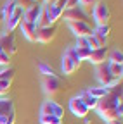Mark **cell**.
<instances>
[{"label": "cell", "mask_w": 123, "mask_h": 124, "mask_svg": "<svg viewBox=\"0 0 123 124\" xmlns=\"http://www.w3.org/2000/svg\"><path fill=\"white\" fill-rule=\"evenodd\" d=\"M120 105H121V90H118V86H113V88H109L106 97L97 100L95 110L106 122H111V121L121 119V116L118 114Z\"/></svg>", "instance_id": "6da1fadb"}, {"label": "cell", "mask_w": 123, "mask_h": 124, "mask_svg": "<svg viewBox=\"0 0 123 124\" xmlns=\"http://www.w3.org/2000/svg\"><path fill=\"white\" fill-rule=\"evenodd\" d=\"M95 78H97V81L101 83V86H104L107 90L113 88V86H120V83H121V79H118V78H114L111 74V71H109V67H107L106 62L95 67Z\"/></svg>", "instance_id": "7a4b0ae2"}, {"label": "cell", "mask_w": 123, "mask_h": 124, "mask_svg": "<svg viewBox=\"0 0 123 124\" xmlns=\"http://www.w3.org/2000/svg\"><path fill=\"white\" fill-rule=\"evenodd\" d=\"M61 67H63V72H64L66 76H71V74H75L76 71H78V67H80V59H78V55H76L75 46H69V48L64 52Z\"/></svg>", "instance_id": "3957f363"}, {"label": "cell", "mask_w": 123, "mask_h": 124, "mask_svg": "<svg viewBox=\"0 0 123 124\" xmlns=\"http://www.w3.org/2000/svg\"><path fill=\"white\" fill-rule=\"evenodd\" d=\"M42 86H43V91L47 93V95L54 97L63 90V79H61L59 76H43Z\"/></svg>", "instance_id": "277c9868"}, {"label": "cell", "mask_w": 123, "mask_h": 124, "mask_svg": "<svg viewBox=\"0 0 123 124\" xmlns=\"http://www.w3.org/2000/svg\"><path fill=\"white\" fill-rule=\"evenodd\" d=\"M92 16H94V21L97 23V26H102V24H109L111 12H109V7L106 5V2H97V4L94 5Z\"/></svg>", "instance_id": "5b68a950"}, {"label": "cell", "mask_w": 123, "mask_h": 124, "mask_svg": "<svg viewBox=\"0 0 123 124\" xmlns=\"http://www.w3.org/2000/svg\"><path fill=\"white\" fill-rule=\"evenodd\" d=\"M63 17L66 23H88V14L80 5L75 9H64Z\"/></svg>", "instance_id": "8992f818"}, {"label": "cell", "mask_w": 123, "mask_h": 124, "mask_svg": "<svg viewBox=\"0 0 123 124\" xmlns=\"http://www.w3.org/2000/svg\"><path fill=\"white\" fill-rule=\"evenodd\" d=\"M40 116H54V117H59L61 121H63V117H64V108L61 107L57 102H54V100H47V102L42 103Z\"/></svg>", "instance_id": "52a82bcc"}, {"label": "cell", "mask_w": 123, "mask_h": 124, "mask_svg": "<svg viewBox=\"0 0 123 124\" xmlns=\"http://www.w3.org/2000/svg\"><path fill=\"white\" fill-rule=\"evenodd\" d=\"M9 117H16V105L10 98L0 97V124L5 122Z\"/></svg>", "instance_id": "ba28073f"}, {"label": "cell", "mask_w": 123, "mask_h": 124, "mask_svg": "<svg viewBox=\"0 0 123 124\" xmlns=\"http://www.w3.org/2000/svg\"><path fill=\"white\" fill-rule=\"evenodd\" d=\"M0 48L9 55H14L18 52V43H16L14 33H5V35L0 36Z\"/></svg>", "instance_id": "9c48e42d"}, {"label": "cell", "mask_w": 123, "mask_h": 124, "mask_svg": "<svg viewBox=\"0 0 123 124\" xmlns=\"http://www.w3.org/2000/svg\"><path fill=\"white\" fill-rule=\"evenodd\" d=\"M68 26L76 38H87L90 35H94V29L88 23H68Z\"/></svg>", "instance_id": "30bf717a"}, {"label": "cell", "mask_w": 123, "mask_h": 124, "mask_svg": "<svg viewBox=\"0 0 123 124\" xmlns=\"http://www.w3.org/2000/svg\"><path fill=\"white\" fill-rule=\"evenodd\" d=\"M69 110L73 112V116H76V117H87L88 116V107L83 103V100L76 95V97H73L71 100H69Z\"/></svg>", "instance_id": "8fae6325"}, {"label": "cell", "mask_w": 123, "mask_h": 124, "mask_svg": "<svg viewBox=\"0 0 123 124\" xmlns=\"http://www.w3.org/2000/svg\"><path fill=\"white\" fill-rule=\"evenodd\" d=\"M56 35H57L56 24L38 28V31H37V41H40V43H50V41L56 38Z\"/></svg>", "instance_id": "7c38bea8"}, {"label": "cell", "mask_w": 123, "mask_h": 124, "mask_svg": "<svg viewBox=\"0 0 123 124\" xmlns=\"http://www.w3.org/2000/svg\"><path fill=\"white\" fill-rule=\"evenodd\" d=\"M107 55H109V50H107V46H101L97 50H92L90 52V57H88V62L94 66H101L107 60Z\"/></svg>", "instance_id": "4fadbf2b"}, {"label": "cell", "mask_w": 123, "mask_h": 124, "mask_svg": "<svg viewBox=\"0 0 123 124\" xmlns=\"http://www.w3.org/2000/svg\"><path fill=\"white\" fill-rule=\"evenodd\" d=\"M21 21H23V9H21V7H16V9H14V12H12V16L9 17V21L5 23L7 33H14V29L19 28Z\"/></svg>", "instance_id": "5bb4252c"}, {"label": "cell", "mask_w": 123, "mask_h": 124, "mask_svg": "<svg viewBox=\"0 0 123 124\" xmlns=\"http://www.w3.org/2000/svg\"><path fill=\"white\" fill-rule=\"evenodd\" d=\"M43 9H45V12H47V16H49V23L50 24H56L59 19H63V12H64V9H61V7H57L56 4H43L42 5Z\"/></svg>", "instance_id": "9a60e30c"}, {"label": "cell", "mask_w": 123, "mask_h": 124, "mask_svg": "<svg viewBox=\"0 0 123 124\" xmlns=\"http://www.w3.org/2000/svg\"><path fill=\"white\" fill-rule=\"evenodd\" d=\"M19 28H21V33H23V36H24L26 40H29V41H37V31H38V28H37L35 23L21 21Z\"/></svg>", "instance_id": "2e32d148"}, {"label": "cell", "mask_w": 123, "mask_h": 124, "mask_svg": "<svg viewBox=\"0 0 123 124\" xmlns=\"http://www.w3.org/2000/svg\"><path fill=\"white\" fill-rule=\"evenodd\" d=\"M40 10H42V5L33 4L31 7H28L26 10H23V21H28V23H37L38 16H40Z\"/></svg>", "instance_id": "e0dca14e"}, {"label": "cell", "mask_w": 123, "mask_h": 124, "mask_svg": "<svg viewBox=\"0 0 123 124\" xmlns=\"http://www.w3.org/2000/svg\"><path fill=\"white\" fill-rule=\"evenodd\" d=\"M85 40H87V46H88L90 50H97V48H101V46H106V40L104 38H99L97 35H90Z\"/></svg>", "instance_id": "ac0fdd59"}, {"label": "cell", "mask_w": 123, "mask_h": 124, "mask_svg": "<svg viewBox=\"0 0 123 124\" xmlns=\"http://www.w3.org/2000/svg\"><path fill=\"white\" fill-rule=\"evenodd\" d=\"M107 91H109V90L104 88V86H92V88L87 90L88 95H90V97H94V98H97V100L102 98V97H106V95H107Z\"/></svg>", "instance_id": "d6986e66"}, {"label": "cell", "mask_w": 123, "mask_h": 124, "mask_svg": "<svg viewBox=\"0 0 123 124\" xmlns=\"http://www.w3.org/2000/svg\"><path fill=\"white\" fill-rule=\"evenodd\" d=\"M82 100H83V103L88 107V110H92V108H95L97 107V98H94V97H90L88 93H87V90H83L80 95H78Z\"/></svg>", "instance_id": "ffe728a7"}, {"label": "cell", "mask_w": 123, "mask_h": 124, "mask_svg": "<svg viewBox=\"0 0 123 124\" xmlns=\"http://www.w3.org/2000/svg\"><path fill=\"white\" fill-rule=\"evenodd\" d=\"M16 7H18L16 0H7V4L4 5V12H2V17H4L5 23L9 21V17L12 16V12H14V9H16Z\"/></svg>", "instance_id": "44dd1931"}, {"label": "cell", "mask_w": 123, "mask_h": 124, "mask_svg": "<svg viewBox=\"0 0 123 124\" xmlns=\"http://www.w3.org/2000/svg\"><path fill=\"white\" fill-rule=\"evenodd\" d=\"M94 35H97L99 38H104V40H107V38H109V35H111V26H109V24H102V26H97V28L94 29Z\"/></svg>", "instance_id": "7402d4cb"}, {"label": "cell", "mask_w": 123, "mask_h": 124, "mask_svg": "<svg viewBox=\"0 0 123 124\" xmlns=\"http://www.w3.org/2000/svg\"><path fill=\"white\" fill-rule=\"evenodd\" d=\"M14 76H16V71H14V67H10V66L0 69V79L2 81H12Z\"/></svg>", "instance_id": "603a6c76"}, {"label": "cell", "mask_w": 123, "mask_h": 124, "mask_svg": "<svg viewBox=\"0 0 123 124\" xmlns=\"http://www.w3.org/2000/svg\"><path fill=\"white\" fill-rule=\"evenodd\" d=\"M107 67H109L111 74L114 78H118V79H121L123 78V64H114V62H107Z\"/></svg>", "instance_id": "cb8c5ba5"}, {"label": "cell", "mask_w": 123, "mask_h": 124, "mask_svg": "<svg viewBox=\"0 0 123 124\" xmlns=\"http://www.w3.org/2000/svg\"><path fill=\"white\" fill-rule=\"evenodd\" d=\"M38 71H40L42 76H57L56 71H54L49 64H45V62H40V64H38Z\"/></svg>", "instance_id": "d4e9b609"}, {"label": "cell", "mask_w": 123, "mask_h": 124, "mask_svg": "<svg viewBox=\"0 0 123 124\" xmlns=\"http://www.w3.org/2000/svg\"><path fill=\"white\" fill-rule=\"evenodd\" d=\"M76 50V55H78V59H80V62L82 60H88V57H90V48L88 46H80V48H75Z\"/></svg>", "instance_id": "484cf974"}, {"label": "cell", "mask_w": 123, "mask_h": 124, "mask_svg": "<svg viewBox=\"0 0 123 124\" xmlns=\"http://www.w3.org/2000/svg\"><path fill=\"white\" fill-rule=\"evenodd\" d=\"M107 60L114 62V64H123V54L120 50H113L109 55H107Z\"/></svg>", "instance_id": "4316f807"}, {"label": "cell", "mask_w": 123, "mask_h": 124, "mask_svg": "<svg viewBox=\"0 0 123 124\" xmlns=\"http://www.w3.org/2000/svg\"><path fill=\"white\" fill-rule=\"evenodd\" d=\"M40 124H59V122H63L59 117H54V116H40L38 119Z\"/></svg>", "instance_id": "83f0119b"}, {"label": "cell", "mask_w": 123, "mask_h": 124, "mask_svg": "<svg viewBox=\"0 0 123 124\" xmlns=\"http://www.w3.org/2000/svg\"><path fill=\"white\" fill-rule=\"evenodd\" d=\"M9 64H10V55H9V54H5L2 48H0V66L7 67Z\"/></svg>", "instance_id": "f1b7e54d"}, {"label": "cell", "mask_w": 123, "mask_h": 124, "mask_svg": "<svg viewBox=\"0 0 123 124\" xmlns=\"http://www.w3.org/2000/svg\"><path fill=\"white\" fill-rule=\"evenodd\" d=\"M10 85H12V81H2L0 79V97H4L5 93H9Z\"/></svg>", "instance_id": "f546056e"}, {"label": "cell", "mask_w": 123, "mask_h": 124, "mask_svg": "<svg viewBox=\"0 0 123 124\" xmlns=\"http://www.w3.org/2000/svg\"><path fill=\"white\" fill-rule=\"evenodd\" d=\"M99 2V0H80V7L85 10V9H92L95 4Z\"/></svg>", "instance_id": "4dcf8cb0"}, {"label": "cell", "mask_w": 123, "mask_h": 124, "mask_svg": "<svg viewBox=\"0 0 123 124\" xmlns=\"http://www.w3.org/2000/svg\"><path fill=\"white\" fill-rule=\"evenodd\" d=\"M16 4H18V7H21L23 10H26L28 7H31L35 2H33V0H16Z\"/></svg>", "instance_id": "1f68e13d"}, {"label": "cell", "mask_w": 123, "mask_h": 124, "mask_svg": "<svg viewBox=\"0 0 123 124\" xmlns=\"http://www.w3.org/2000/svg\"><path fill=\"white\" fill-rule=\"evenodd\" d=\"M80 5V0H66V7L64 9H75Z\"/></svg>", "instance_id": "d6a6232c"}, {"label": "cell", "mask_w": 123, "mask_h": 124, "mask_svg": "<svg viewBox=\"0 0 123 124\" xmlns=\"http://www.w3.org/2000/svg\"><path fill=\"white\" fill-rule=\"evenodd\" d=\"M80 46H87V40L85 38H76V46L75 48H80Z\"/></svg>", "instance_id": "836d02e7"}, {"label": "cell", "mask_w": 123, "mask_h": 124, "mask_svg": "<svg viewBox=\"0 0 123 124\" xmlns=\"http://www.w3.org/2000/svg\"><path fill=\"white\" fill-rule=\"evenodd\" d=\"M2 124H16V117H9L5 122H2Z\"/></svg>", "instance_id": "e575fe53"}, {"label": "cell", "mask_w": 123, "mask_h": 124, "mask_svg": "<svg viewBox=\"0 0 123 124\" xmlns=\"http://www.w3.org/2000/svg\"><path fill=\"white\" fill-rule=\"evenodd\" d=\"M56 2H57V0H43V4H47V5L49 4H56Z\"/></svg>", "instance_id": "d590c367"}, {"label": "cell", "mask_w": 123, "mask_h": 124, "mask_svg": "<svg viewBox=\"0 0 123 124\" xmlns=\"http://www.w3.org/2000/svg\"><path fill=\"white\" fill-rule=\"evenodd\" d=\"M107 124H121V119H116V121H111V122H107Z\"/></svg>", "instance_id": "8d00e7d4"}, {"label": "cell", "mask_w": 123, "mask_h": 124, "mask_svg": "<svg viewBox=\"0 0 123 124\" xmlns=\"http://www.w3.org/2000/svg\"><path fill=\"white\" fill-rule=\"evenodd\" d=\"M35 4H38V5H43V0H33Z\"/></svg>", "instance_id": "74e56055"}, {"label": "cell", "mask_w": 123, "mask_h": 124, "mask_svg": "<svg viewBox=\"0 0 123 124\" xmlns=\"http://www.w3.org/2000/svg\"><path fill=\"white\" fill-rule=\"evenodd\" d=\"M59 124H63V122H59Z\"/></svg>", "instance_id": "f35d334b"}]
</instances>
